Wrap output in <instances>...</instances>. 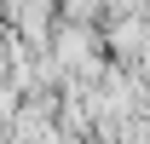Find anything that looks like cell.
Listing matches in <instances>:
<instances>
[{
	"label": "cell",
	"mask_w": 150,
	"mask_h": 144,
	"mask_svg": "<svg viewBox=\"0 0 150 144\" xmlns=\"http://www.w3.org/2000/svg\"><path fill=\"white\" fill-rule=\"evenodd\" d=\"M64 6V18H75V23H104V0H58Z\"/></svg>",
	"instance_id": "1"
}]
</instances>
